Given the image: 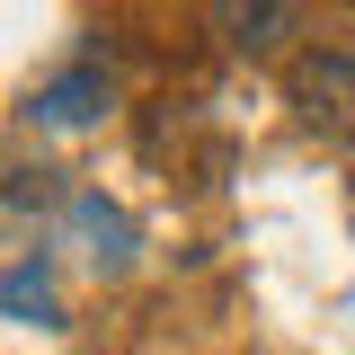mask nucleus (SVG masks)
I'll use <instances>...</instances> for the list:
<instances>
[{"instance_id": "1", "label": "nucleus", "mask_w": 355, "mask_h": 355, "mask_svg": "<svg viewBox=\"0 0 355 355\" xmlns=\"http://www.w3.org/2000/svg\"><path fill=\"white\" fill-rule=\"evenodd\" d=\"M284 98L302 107V125L355 142V53H293L284 71Z\"/></svg>"}, {"instance_id": "2", "label": "nucleus", "mask_w": 355, "mask_h": 355, "mask_svg": "<svg viewBox=\"0 0 355 355\" xmlns=\"http://www.w3.org/2000/svg\"><path fill=\"white\" fill-rule=\"evenodd\" d=\"M116 107V80L98 71V62H71L62 80H44L36 89V125H53V133H80V125H98Z\"/></svg>"}, {"instance_id": "3", "label": "nucleus", "mask_w": 355, "mask_h": 355, "mask_svg": "<svg viewBox=\"0 0 355 355\" xmlns=\"http://www.w3.org/2000/svg\"><path fill=\"white\" fill-rule=\"evenodd\" d=\"M214 36L231 44V53H284V36H293V0H214Z\"/></svg>"}, {"instance_id": "4", "label": "nucleus", "mask_w": 355, "mask_h": 355, "mask_svg": "<svg viewBox=\"0 0 355 355\" xmlns=\"http://www.w3.org/2000/svg\"><path fill=\"white\" fill-rule=\"evenodd\" d=\"M71 222L89 231V258H98V266H125L133 258V222L116 214L107 196H71Z\"/></svg>"}, {"instance_id": "5", "label": "nucleus", "mask_w": 355, "mask_h": 355, "mask_svg": "<svg viewBox=\"0 0 355 355\" xmlns=\"http://www.w3.org/2000/svg\"><path fill=\"white\" fill-rule=\"evenodd\" d=\"M0 311H9V320H53V284H44V266H9V275H0Z\"/></svg>"}]
</instances>
